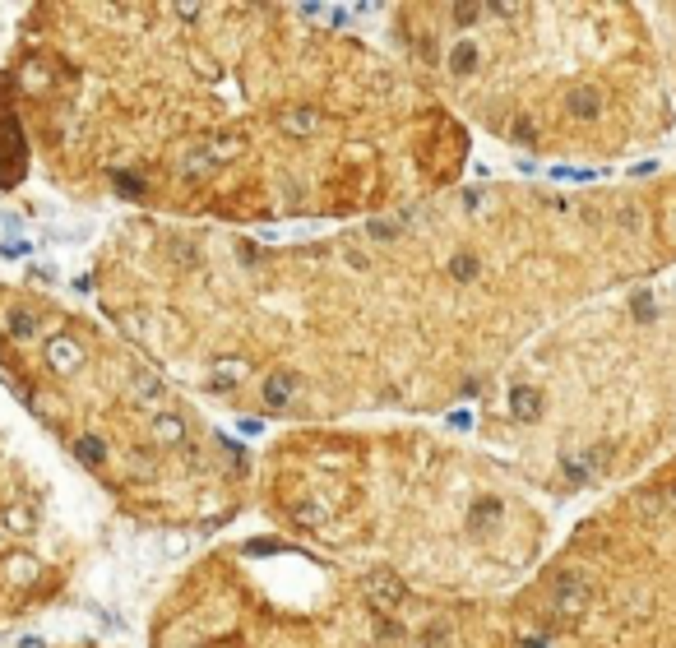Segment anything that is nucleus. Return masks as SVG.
Listing matches in <instances>:
<instances>
[{
  "instance_id": "f257e3e1",
  "label": "nucleus",
  "mask_w": 676,
  "mask_h": 648,
  "mask_svg": "<svg viewBox=\"0 0 676 648\" xmlns=\"http://www.w3.org/2000/svg\"><path fill=\"white\" fill-rule=\"evenodd\" d=\"M0 148L162 223H366L454 186L468 134L357 33L292 5H37Z\"/></svg>"
},
{
  "instance_id": "f03ea898",
  "label": "nucleus",
  "mask_w": 676,
  "mask_h": 648,
  "mask_svg": "<svg viewBox=\"0 0 676 648\" xmlns=\"http://www.w3.org/2000/svg\"><path fill=\"white\" fill-rule=\"evenodd\" d=\"M0 370L130 519L213 528L255 505V458L121 329L42 287H0Z\"/></svg>"
},
{
  "instance_id": "7ed1b4c3",
  "label": "nucleus",
  "mask_w": 676,
  "mask_h": 648,
  "mask_svg": "<svg viewBox=\"0 0 676 648\" xmlns=\"http://www.w3.org/2000/svg\"><path fill=\"white\" fill-rule=\"evenodd\" d=\"M459 477L454 449L421 431H292L255 458V505L288 542L426 602L459 583V547L505 528V500Z\"/></svg>"
},
{
  "instance_id": "20e7f679",
  "label": "nucleus",
  "mask_w": 676,
  "mask_h": 648,
  "mask_svg": "<svg viewBox=\"0 0 676 648\" xmlns=\"http://www.w3.org/2000/svg\"><path fill=\"white\" fill-rule=\"evenodd\" d=\"M421 597L297 542H236L200 560L153 621V648H403Z\"/></svg>"
},
{
  "instance_id": "39448f33",
  "label": "nucleus",
  "mask_w": 676,
  "mask_h": 648,
  "mask_svg": "<svg viewBox=\"0 0 676 648\" xmlns=\"http://www.w3.org/2000/svg\"><path fill=\"white\" fill-rule=\"evenodd\" d=\"M70 551L46 486L0 436V626L65 592Z\"/></svg>"
},
{
  "instance_id": "423d86ee",
  "label": "nucleus",
  "mask_w": 676,
  "mask_h": 648,
  "mask_svg": "<svg viewBox=\"0 0 676 648\" xmlns=\"http://www.w3.org/2000/svg\"><path fill=\"white\" fill-rule=\"evenodd\" d=\"M663 241H667V246H676V209L663 218Z\"/></svg>"
}]
</instances>
